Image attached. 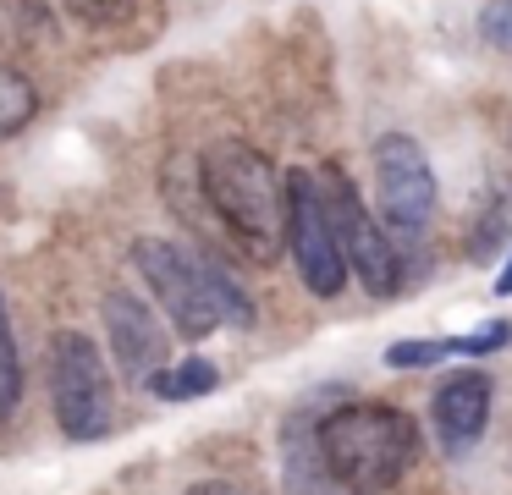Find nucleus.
<instances>
[{"instance_id": "obj_1", "label": "nucleus", "mask_w": 512, "mask_h": 495, "mask_svg": "<svg viewBox=\"0 0 512 495\" xmlns=\"http://www.w3.org/2000/svg\"><path fill=\"white\" fill-rule=\"evenodd\" d=\"M199 187L248 259H276L287 242V176H276V165L254 143H210L199 154Z\"/></svg>"}, {"instance_id": "obj_2", "label": "nucleus", "mask_w": 512, "mask_h": 495, "mask_svg": "<svg viewBox=\"0 0 512 495\" xmlns=\"http://www.w3.org/2000/svg\"><path fill=\"white\" fill-rule=\"evenodd\" d=\"M320 462L342 490L380 495L413 468L419 457V424L391 402H342L314 418Z\"/></svg>"}, {"instance_id": "obj_3", "label": "nucleus", "mask_w": 512, "mask_h": 495, "mask_svg": "<svg viewBox=\"0 0 512 495\" xmlns=\"http://www.w3.org/2000/svg\"><path fill=\"white\" fill-rule=\"evenodd\" d=\"M133 264L149 281V292L160 297L166 319L188 341H199V336H210V330L226 325L221 297H215L210 253H193V248H182V242H171V237H138L133 242Z\"/></svg>"}, {"instance_id": "obj_4", "label": "nucleus", "mask_w": 512, "mask_h": 495, "mask_svg": "<svg viewBox=\"0 0 512 495\" xmlns=\"http://www.w3.org/2000/svg\"><path fill=\"white\" fill-rule=\"evenodd\" d=\"M50 407H56L61 435L72 440H100L116 424L111 369L83 330H61L50 341Z\"/></svg>"}, {"instance_id": "obj_5", "label": "nucleus", "mask_w": 512, "mask_h": 495, "mask_svg": "<svg viewBox=\"0 0 512 495\" xmlns=\"http://www.w3.org/2000/svg\"><path fill=\"white\" fill-rule=\"evenodd\" d=\"M320 187H325V209H331V226H336V242H342V259L347 270L364 281L369 297H397L402 292V259L397 248H391V237H380V226L369 220L364 198H358L353 176L342 171V165H320Z\"/></svg>"}, {"instance_id": "obj_6", "label": "nucleus", "mask_w": 512, "mask_h": 495, "mask_svg": "<svg viewBox=\"0 0 512 495\" xmlns=\"http://www.w3.org/2000/svg\"><path fill=\"white\" fill-rule=\"evenodd\" d=\"M287 248L314 297H336L347 286V259H342V242H336L331 209H325V187L303 165L287 171Z\"/></svg>"}, {"instance_id": "obj_7", "label": "nucleus", "mask_w": 512, "mask_h": 495, "mask_svg": "<svg viewBox=\"0 0 512 495\" xmlns=\"http://www.w3.org/2000/svg\"><path fill=\"white\" fill-rule=\"evenodd\" d=\"M375 193H380V215L397 231H419L435 209V176L424 160L419 138L408 132H386L375 143Z\"/></svg>"}, {"instance_id": "obj_8", "label": "nucleus", "mask_w": 512, "mask_h": 495, "mask_svg": "<svg viewBox=\"0 0 512 495\" xmlns=\"http://www.w3.org/2000/svg\"><path fill=\"white\" fill-rule=\"evenodd\" d=\"M100 314H105V330H111V358H116V369H122V380L149 385L171 358V341H166V330H160L155 308L138 303L133 292H105Z\"/></svg>"}, {"instance_id": "obj_9", "label": "nucleus", "mask_w": 512, "mask_h": 495, "mask_svg": "<svg viewBox=\"0 0 512 495\" xmlns=\"http://www.w3.org/2000/svg\"><path fill=\"white\" fill-rule=\"evenodd\" d=\"M430 424H435V440H441L446 457H463L490 424V374L463 369L452 380H441L430 396Z\"/></svg>"}, {"instance_id": "obj_10", "label": "nucleus", "mask_w": 512, "mask_h": 495, "mask_svg": "<svg viewBox=\"0 0 512 495\" xmlns=\"http://www.w3.org/2000/svg\"><path fill=\"white\" fill-rule=\"evenodd\" d=\"M281 484H287V495H353L325 473L309 413H292L287 429H281Z\"/></svg>"}, {"instance_id": "obj_11", "label": "nucleus", "mask_w": 512, "mask_h": 495, "mask_svg": "<svg viewBox=\"0 0 512 495\" xmlns=\"http://www.w3.org/2000/svg\"><path fill=\"white\" fill-rule=\"evenodd\" d=\"M39 39H50L45 0H0V50H34Z\"/></svg>"}, {"instance_id": "obj_12", "label": "nucleus", "mask_w": 512, "mask_h": 495, "mask_svg": "<svg viewBox=\"0 0 512 495\" xmlns=\"http://www.w3.org/2000/svg\"><path fill=\"white\" fill-rule=\"evenodd\" d=\"M215 385H221V369L210 358H182L177 369H160L149 380V391L166 396V402H193V396H210Z\"/></svg>"}, {"instance_id": "obj_13", "label": "nucleus", "mask_w": 512, "mask_h": 495, "mask_svg": "<svg viewBox=\"0 0 512 495\" xmlns=\"http://www.w3.org/2000/svg\"><path fill=\"white\" fill-rule=\"evenodd\" d=\"M34 110H39V94H34V83H28L17 66H6L0 61V138H12V132H23L28 121H34Z\"/></svg>"}, {"instance_id": "obj_14", "label": "nucleus", "mask_w": 512, "mask_h": 495, "mask_svg": "<svg viewBox=\"0 0 512 495\" xmlns=\"http://www.w3.org/2000/svg\"><path fill=\"white\" fill-rule=\"evenodd\" d=\"M23 402V363H17L12 319H6V297H0V418H12Z\"/></svg>"}, {"instance_id": "obj_15", "label": "nucleus", "mask_w": 512, "mask_h": 495, "mask_svg": "<svg viewBox=\"0 0 512 495\" xmlns=\"http://www.w3.org/2000/svg\"><path fill=\"white\" fill-rule=\"evenodd\" d=\"M67 11L83 22V28H116V22L138 17V11H160V0H67Z\"/></svg>"}, {"instance_id": "obj_16", "label": "nucleus", "mask_w": 512, "mask_h": 495, "mask_svg": "<svg viewBox=\"0 0 512 495\" xmlns=\"http://www.w3.org/2000/svg\"><path fill=\"white\" fill-rule=\"evenodd\" d=\"M441 358H452V336L446 341H397V347H386L391 369H435Z\"/></svg>"}, {"instance_id": "obj_17", "label": "nucleus", "mask_w": 512, "mask_h": 495, "mask_svg": "<svg viewBox=\"0 0 512 495\" xmlns=\"http://www.w3.org/2000/svg\"><path fill=\"white\" fill-rule=\"evenodd\" d=\"M501 347H512V325H501V319H490L474 336H452V358H485V352H501Z\"/></svg>"}, {"instance_id": "obj_18", "label": "nucleus", "mask_w": 512, "mask_h": 495, "mask_svg": "<svg viewBox=\"0 0 512 495\" xmlns=\"http://www.w3.org/2000/svg\"><path fill=\"white\" fill-rule=\"evenodd\" d=\"M479 33H485L490 50L512 55V0H490V6L479 11Z\"/></svg>"}, {"instance_id": "obj_19", "label": "nucleus", "mask_w": 512, "mask_h": 495, "mask_svg": "<svg viewBox=\"0 0 512 495\" xmlns=\"http://www.w3.org/2000/svg\"><path fill=\"white\" fill-rule=\"evenodd\" d=\"M496 297H512V253H507V264H501V275H496Z\"/></svg>"}, {"instance_id": "obj_20", "label": "nucleus", "mask_w": 512, "mask_h": 495, "mask_svg": "<svg viewBox=\"0 0 512 495\" xmlns=\"http://www.w3.org/2000/svg\"><path fill=\"white\" fill-rule=\"evenodd\" d=\"M188 495H243V490H232V484H193Z\"/></svg>"}]
</instances>
